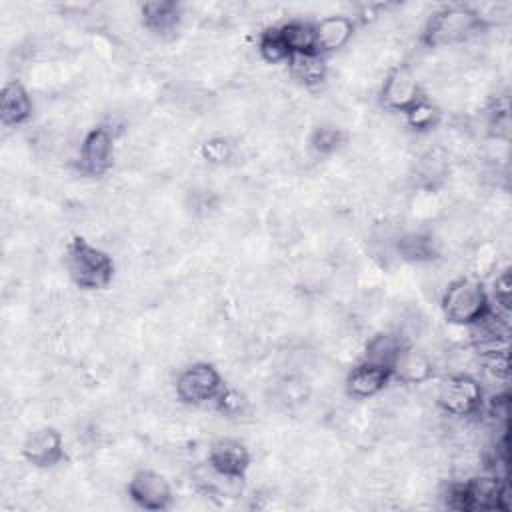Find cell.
Listing matches in <instances>:
<instances>
[{
  "mask_svg": "<svg viewBox=\"0 0 512 512\" xmlns=\"http://www.w3.org/2000/svg\"><path fill=\"white\" fill-rule=\"evenodd\" d=\"M488 28L490 26L472 6H444L424 20L418 42L428 50L454 48L480 38Z\"/></svg>",
  "mask_w": 512,
  "mask_h": 512,
  "instance_id": "cell-1",
  "label": "cell"
},
{
  "mask_svg": "<svg viewBox=\"0 0 512 512\" xmlns=\"http://www.w3.org/2000/svg\"><path fill=\"white\" fill-rule=\"evenodd\" d=\"M64 270L70 282L84 292L110 288L116 274L112 254L82 234H74L64 244Z\"/></svg>",
  "mask_w": 512,
  "mask_h": 512,
  "instance_id": "cell-2",
  "label": "cell"
},
{
  "mask_svg": "<svg viewBox=\"0 0 512 512\" xmlns=\"http://www.w3.org/2000/svg\"><path fill=\"white\" fill-rule=\"evenodd\" d=\"M440 308L448 324L470 328L492 310V302L488 290L478 278L458 276L444 286L440 294Z\"/></svg>",
  "mask_w": 512,
  "mask_h": 512,
  "instance_id": "cell-3",
  "label": "cell"
},
{
  "mask_svg": "<svg viewBox=\"0 0 512 512\" xmlns=\"http://www.w3.org/2000/svg\"><path fill=\"white\" fill-rule=\"evenodd\" d=\"M434 404L446 418L472 420L482 416V384L470 372H448L436 386Z\"/></svg>",
  "mask_w": 512,
  "mask_h": 512,
  "instance_id": "cell-4",
  "label": "cell"
},
{
  "mask_svg": "<svg viewBox=\"0 0 512 512\" xmlns=\"http://www.w3.org/2000/svg\"><path fill=\"white\" fill-rule=\"evenodd\" d=\"M226 382L220 370L204 360H192L174 378V396L180 404L202 408L214 404Z\"/></svg>",
  "mask_w": 512,
  "mask_h": 512,
  "instance_id": "cell-5",
  "label": "cell"
},
{
  "mask_svg": "<svg viewBox=\"0 0 512 512\" xmlns=\"http://www.w3.org/2000/svg\"><path fill=\"white\" fill-rule=\"evenodd\" d=\"M426 96L424 82L410 62H396L384 74L378 90V102L388 112L404 114Z\"/></svg>",
  "mask_w": 512,
  "mask_h": 512,
  "instance_id": "cell-6",
  "label": "cell"
},
{
  "mask_svg": "<svg viewBox=\"0 0 512 512\" xmlns=\"http://www.w3.org/2000/svg\"><path fill=\"white\" fill-rule=\"evenodd\" d=\"M114 156L116 132L108 124L100 122L82 136L76 154V168L82 176L100 178L112 170Z\"/></svg>",
  "mask_w": 512,
  "mask_h": 512,
  "instance_id": "cell-7",
  "label": "cell"
},
{
  "mask_svg": "<svg viewBox=\"0 0 512 512\" xmlns=\"http://www.w3.org/2000/svg\"><path fill=\"white\" fill-rule=\"evenodd\" d=\"M20 456L36 470H48L62 464V460L66 458V444L62 432L48 424L26 432L20 444Z\"/></svg>",
  "mask_w": 512,
  "mask_h": 512,
  "instance_id": "cell-8",
  "label": "cell"
},
{
  "mask_svg": "<svg viewBox=\"0 0 512 512\" xmlns=\"http://www.w3.org/2000/svg\"><path fill=\"white\" fill-rule=\"evenodd\" d=\"M126 492L128 498L142 510L160 512L172 508L174 504V490L170 480L152 468L136 470L126 484Z\"/></svg>",
  "mask_w": 512,
  "mask_h": 512,
  "instance_id": "cell-9",
  "label": "cell"
},
{
  "mask_svg": "<svg viewBox=\"0 0 512 512\" xmlns=\"http://www.w3.org/2000/svg\"><path fill=\"white\" fill-rule=\"evenodd\" d=\"M206 462L222 478L244 480L252 466V452L242 440L232 436H220L210 442Z\"/></svg>",
  "mask_w": 512,
  "mask_h": 512,
  "instance_id": "cell-10",
  "label": "cell"
},
{
  "mask_svg": "<svg viewBox=\"0 0 512 512\" xmlns=\"http://www.w3.org/2000/svg\"><path fill=\"white\" fill-rule=\"evenodd\" d=\"M392 368L360 360L344 376V392L352 400H372L392 384Z\"/></svg>",
  "mask_w": 512,
  "mask_h": 512,
  "instance_id": "cell-11",
  "label": "cell"
},
{
  "mask_svg": "<svg viewBox=\"0 0 512 512\" xmlns=\"http://www.w3.org/2000/svg\"><path fill=\"white\" fill-rule=\"evenodd\" d=\"M138 16L146 32H150L156 38L170 40L178 34L186 12L180 2L152 0L138 6Z\"/></svg>",
  "mask_w": 512,
  "mask_h": 512,
  "instance_id": "cell-12",
  "label": "cell"
},
{
  "mask_svg": "<svg viewBox=\"0 0 512 512\" xmlns=\"http://www.w3.org/2000/svg\"><path fill=\"white\" fill-rule=\"evenodd\" d=\"M392 384L422 386L436 376V362L426 348L408 344L392 366Z\"/></svg>",
  "mask_w": 512,
  "mask_h": 512,
  "instance_id": "cell-13",
  "label": "cell"
},
{
  "mask_svg": "<svg viewBox=\"0 0 512 512\" xmlns=\"http://www.w3.org/2000/svg\"><path fill=\"white\" fill-rule=\"evenodd\" d=\"M358 22L350 14H328L314 22V36H316V54L328 56L346 48L354 34Z\"/></svg>",
  "mask_w": 512,
  "mask_h": 512,
  "instance_id": "cell-14",
  "label": "cell"
},
{
  "mask_svg": "<svg viewBox=\"0 0 512 512\" xmlns=\"http://www.w3.org/2000/svg\"><path fill=\"white\" fill-rule=\"evenodd\" d=\"M34 100L22 80H6L0 92V122L4 128H20L32 120Z\"/></svg>",
  "mask_w": 512,
  "mask_h": 512,
  "instance_id": "cell-15",
  "label": "cell"
},
{
  "mask_svg": "<svg viewBox=\"0 0 512 512\" xmlns=\"http://www.w3.org/2000/svg\"><path fill=\"white\" fill-rule=\"evenodd\" d=\"M394 252L410 264H432L442 256V242L432 232L408 230L396 236Z\"/></svg>",
  "mask_w": 512,
  "mask_h": 512,
  "instance_id": "cell-16",
  "label": "cell"
},
{
  "mask_svg": "<svg viewBox=\"0 0 512 512\" xmlns=\"http://www.w3.org/2000/svg\"><path fill=\"white\" fill-rule=\"evenodd\" d=\"M288 76L304 90H316L326 84L330 76V66L326 56L310 52V54H296L286 62Z\"/></svg>",
  "mask_w": 512,
  "mask_h": 512,
  "instance_id": "cell-17",
  "label": "cell"
},
{
  "mask_svg": "<svg viewBox=\"0 0 512 512\" xmlns=\"http://www.w3.org/2000/svg\"><path fill=\"white\" fill-rule=\"evenodd\" d=\"M410 342L398 334L396 330H382L372 334L362 348V360L372 362V364H380L386 368H392L394 362L398 360L400 352L408 346Z\"/></svg>",
  "mask_w": 512,
  "mask_h": 512,
  "instance_id": "cell-18",
  "label": "cell"
},
{
  "mask_svg": "<svg viewBox=\"0 0 512 512\" xmlns=\"http://www.w3.org/2000/svg\"><path fill=\"white\" fill-rule=\"evenodd\" d=\"M348 142V134L336 122H320L312 126L308 134V150L316 158H328L338 154Z\"/></svg>",
  "mask_w": 512,
  "mask_h": 512,
  "instance_id": "cell-19",
  "label": "cell"
},
{
  "mask_svg": "<svg viewBox=\"0 0 512 512\" xmlns=\"http://www.w3.org/2000/svg\"><path fill=\"white\" fill-rule=\"evenodd\" d=\"M278 28H280V34H282L292 56L316 52L314 22L304 20V18H290V20L278 24Z\"/></svg>",
  "mask_w": 512,
  "mask_h": 512,
  "instance_id": "cell-20",
  "label": "cell"
},
{
  "mask_svg": "<svg viewBox=\"0 0 512 512\" xmlns=\"http://www.w3.org/2000/svg\"><path fill=\"white\" fill-rule=\"evenodd\" d=\"M256 54L266 64H286L292 58L278 26H266L258 32Z\"/></svg>",
  "mask_w": 512,
  "mask_h": 512,
  "instance_id": "cell-21",
  "label": "cell"
},
{
  "mask_svg": "<svg viewBox=\"0 0 512 512\" xmlns=\"http://www.w3.org/2000/svg\"><path fill=\"white\" fill-rule=\"evenodd\" d=\"M404 120H406V126L412 128L416 134H428L440 126L442 110L426 94L410 110L404 112Z\"/></svg>",
  "mask_w": 512,
  "mask_h": 512,
  "instance_id": "cell-22",
  "label": "cell"
},
{
  "mask_svg": "<svg viewBox=\"0 0 512 512\" xmlns=\"http://www.w3.org/2000/svg\"><path fill=\"white\" fill-rule=\"evenodd\" d=\"M198 156L210 168H222L236 158V144L228 136L214 134L198 146Z\"/></svg>",
  "mask_w": 512,
  "mask_h": 512,
  "instance_id": "cell-23",
  "label": "cell"
},
{
  "mask_svg": "<svg viewBox=\"0 0 512 512\" xmlns=\"http://www.w3.org/2000/svg\"><path fill=\"white\" fill-rule=\"evenodd\" d=\"M478 364L482 366V372L488 374L492 380L508 382V376H510L508 350H498V352L482 354V356H478Z\"/></svg>",
  "mask_w": 512,
  "mask_h": 512,
  "instance_id": "cell-24",
  "label": "cell"
}]
</instances>
